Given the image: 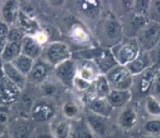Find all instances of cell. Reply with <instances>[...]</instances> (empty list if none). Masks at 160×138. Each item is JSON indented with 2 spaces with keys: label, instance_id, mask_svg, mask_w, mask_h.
Returning <instances> with one entry per match:
<instances>
[{
  "label": "cell",
  "instance_id": "cell-34",
  "mask_svg": "<svg viewBox=\"0 0 160 138\" xmlns=\"http://www.w3.org/2000/svg\"><path fill=\"white\" fill-rule=\"evenodd\" d=\"M149 2L150 1H134L132 2L131 12L134 13L147 16L149 14Z\"/></svg>",
  "mask_w": 160,
  "mask_h": 138
},
{
  "label": "cell",
  "instance_id": "cell-13",
  "mask_svg": "<svg viewBox=\"0 0 160 138\" xmlns=\"http://www.w3.org/2000/svg\"><path fill=\"white\" fill-rule=\"evenodd\" d=\"M139 122V114L135 107L127 105L121 109L117 118V124L121 130L126 132L135 128Z\"/></svg>",
  "mask_w": 160,
  "mask_h": 138
},
{
  "label": "cell",
  "instance_id": "cell-28",
  "mask_svg": "<svg viewBox=\"0 0 160 138\" xmlns=\"http://www.w3.org/2000/svg\"><path fill=\"white\" fill-rule=\"evenodd\" d=\"M21 55H22L21 43L8 41L2 55V64L12 63Z\"/></svg>",
  "mask_w": 160,
  "mask_h": 138
},
{
  "label": "cell",
  "instance_id": "cell-32",
  "mask_svg": "<svg viewBox=\"0 0 160 138\" xmlns=\"http://www.w3.org/2000/svg\"><path fill=\"white\" fill-rule=\"evenodd\" d=\"M10 122V113L8 107L0 105V136L7 132Z\"/></svg>",
  "mask_w": 160,
  "mask_h": 138
},
{
  "label": "cell",
  "instance_id": "cell-31",
  "mask_svg": "<svg viewBox=\"0 0 160 138\" xmlns=\"http://www.w3.org/2000/svg\"><path fill=\"white\" fill-rule=\"evenodd\" d=\"M143 130L147 136L160 137V118H152L146 121Z\"/></svg>",
  "mask_w": 160,
  "mask_h": 138
},
{
  "label": "cell",
  "instance_id": "cell-16",
  "mask_svg": "<svg viewBox=\"0 0 160 138\" xmlns=\"http://www.w3.org/2000/svg\"><path fill=\"white\" fill-rule=\"evenodd\" d=\"M48 127L54 138H70L72 122L60 113L49 122Z\"/></svg>",
  "mask_w": 160,
  "mask_h": 138
},
{
  "label": "cell",
  "instance_id": "cell-23",
  "mask_svg": "<svg viewBox=\"0 0 160 138\" xmlns=\"http://www.w3.org/2000/svg\"><path fill=\"white\" fill-rule=\"evenodd\" d=\"M78 64V72L77 76L85 81L93 83L94 81L98 77L102 75L98 71L97 66L94 64L93 62L88 61V60H83V61H76Z\"/></svg>",
  "mask_w": 160,
  "mask_h": 138
},
{
  "label": "cell",
  "instance_id": "cell-9",
  "mask_svg": "<svg viewBox=\"0 0 160 138\" xmlns=\"http://www.w3.org/2000/svg\"><path fill=\"white\" fill-rule=\"evenodd\" d=\"M37 126L30 118L18 117L10 122L8 132L13 138H32Z\"/></svg>",
  "mask_w": 160,
  "mask_h": 138
},
{
  "label": "cell",
  "instance_id": "cell-36",
  "mask_svg": "<svg viewBox=\"0 0 160 138\" xmlns=\"http://www.w3.org/2000/svg\"><path fill=\"white\" fill-rule=\"evenodd\" d=\"M71 36L73 39L78 41L79 43H88L89 42V36L88 33L84 31V29L80 26H74L72 29Z\"/></svg>",
  "mask_w": 160,
  "mask_h": 138
},
{
  "label": "cell",
  "instance_id": "cell-24",
  "mask_svg": "<svg viewBox=\"0 0 160 138\" xmlns=\"http://www.w3.org/2000/svg\"><path fill=\"white\" fill-rule=\"evenodd\" d=\"M17 24L18 27L22 30L26 36H34L41 30L37 21L33 17L25 13L22 10H20L19 12Z\"/></svg>",
  "mask_w": 160,
  "mask_h": 138
},
{
  "label": "cell",
  "instance_id": "cell-3",
  "mask_svg": "<svg viewBox=\"0 0 160 138\" xmlns=\"http://www.w3.org/2000/svg\"><path fill=\"white\" fill-rule=\"evenodd\" d=\"M111 49L118 65L126 66L137 57L141 50L140 44L135 37L126 36Z\"/></svg>",
  "mask_w": 160,
  "mask_h": 138
},
{
  "label": "cell",
  "instance_id": "cell-43",
  "mask_svg": "<svg viewBox=\"0 0 160 138\" xmlns=\"http://www.w3.org/2000/svg\"><path fill=\"white\" fill-rule=\"evenodd\" d=\"M141 138H160V137H156V136H147V135H144V136H142Z\"/></svg>",
  "mask_w": 160,
  "mask_h": 138
},
{
  "label": "cell",
  "instance_id": "cell-29",
  "mask_svg": "<svg viewBox=\"0 0 160 138\" xmlns=\"http://www.w3.org/2000/svg\"><path fill=\"white\" fill-rule=\"evenodd\" d=\"M35 60L28 58V56L21 55L14 60L12 63H11L22 74H23L25 77H28V74L30 73L32 67L34 65Z\"/></svg>",
  "mask_w": 160,
  "mask_h": 138
},
{
  "label": "cell",
  "instance_id": "cell-20",
  "mask_svg": "<svg viewBox=\"0 0 160 138\" xmlns=\"http://www.w3.org/2000/svg\"><path fill=\"white\" fill-rule=\"evenodd\" d=\"M0 71L12 83H13L21 91H24L28 86V77L19 72L11 63L2 64Z\"/></svg>",
  "mask_w": 160,
  "mask_h": 138
},
{
  "label": "cell",
  "instance_id": "cell-30",
  "mask_svg": "<svg viewBox=\"0 0 160 138\" xmlns=\"http://www.w3.org/2000/svg\"><path fill=\"white\" fill-rule=\"evenodd\" d=\"M146 113L152 118H160V100L153 95H147L144 100Z\"/></svg>",
  "mask_w": 160,
  "mask_h": 138
},
{
  "label": "cell",
  "instance_id": "cell-1",
  "mask_svg": "<svg viewBox=\"0 0 160 138\" xmlns=\"http://www.w3.org/2000/svg\"><path fill=\"white\" fill-rule=\"evenodd\" d=\"M99 39L100 46L112 48L121 42L124 38V26L121 21L114 13L108 12L99 21Z\"/></svg>",
  "mask_w": 160,
  "mask_h": 138
},
{
  "label": "cell",
  "instance_id": "cell-38",
  "mask_svg": "<svg viewBox=\"0 0 160 138\" xmlns=\"http://www.w3.org/2000/svg\"><path fill=\"white\" fill-rule=\"evenodd\" d=\"M149 53L153 61V66L160 68V42Z\"/></svg>",
  "mask_w": 160,
  "mask_h": 138
},
{
  "label": "cell",
  "instance_id": "cell-4",
  "mask_svg": "<svg viewBox=\"0 0 160 138\" xmlns=\"http://www.w3.org/2000/svg\"><path fill=\"white\" fill-rule=\"evenodd\" d=\"M72 55L73 52L68 44L63 41L55 40L45 45L41 58L53 68H55L62 63L72 59Z\"/></svg>",
  "mask_w": 160,
  "mask_h": 138
},
{
  "label": "cell",
  "instance_id": "cell-40",
  "mask_svg": "<svg viewBox=\"0 0 160 138\" xmlns=\"http://www.w3.org/2000/svg\"><path fill=\"white\" fill-rule=\"evenodd\" d=\"M32 138H54V136H52V134L50 133V129L48 130H41V131H37V128L35 130L34 135L32 136Z\"/></svg>",
  "mask_w": 160,
  "mask_h": 138
},
{
  "label": "cell",
  "instance_id": "cell-8",
  "mask_svg": "<svg viewBox=\"0 0 160 138\" xmlns=\"http://www.w3.org/2000/svg\"><path fill=\"white\" fill-rule=\"evenodd\" d=\"M83 118L92 132L97 138H105L109 135L111 131L109 118L98 115L85 109Z\"/></svg>",
  "mask_w": 160,
  "mask_h": 138
},
{
  "label": "cell",
  "instance_id": "cell-21",
  "mask_svg": "<svg viewBox=\"0 0 160 138\" xmlns=\"http://www.w3.org/2000/svg\"><path fill=\"white\" fill-rule=\"evenodd\" d=\"M112 109H123L131 102L133 99L132 91H115L112 90L106 98Z\"/></svg>",
  "mask_w": 160,
  "mask_h": 138
},
{
  "label": "cell",
  "instance_id": "cell-26",
  "mask_svg": "<svg viewBox=\"0 0 160 138\" xmlns=\"http://www.w3.org/2000/svg\"><path fill=\"white\" fill-rule=\"evenodd\" d=\"M111 91H112V89H111L110 85L108 83L106 76L105 75H100L92 83L91 89L88 92L89 93L88 95L106 99Z\"/></svg>",
  "mask_w": 160,
  "mask_h": 138
},
{
  "label": "cell",
  "instance_id": "cell-2",
  "mask_svg": "<svg viewBox=\"0 0 160 138\" xmlns=\"http://www.w3.org/2000/svg\"><path fill=\"white\" fill-rule=\"evenodd\" d=\"M58 113L55 100L39 96L33 103L29 118L37 125H42L49 123Z\"/></svg>",
  "mask_w": 160,
  "mask_h": 138
},
{
  "label": "cell",
  "instance_id": "cell-18",
  "mask_svg": "<svg viewBox=\"0 0 160 138\" xmlns=\"http://www.w3.org/2000/svg\"><path fill=\"white\" fill-rule=\"evenodd\" d=\"M152 67H153V64L149 53L143 50H140L139 55L132 62L126 65V68L134 77L144 73Z\"/></svg>",
  "mask_w": 160,
  "mask_h": 138
},
{
  "label": "cell",
  "instance_id": "cell-11",
  "mask_svg": "<svg viewBox=\"0 0 160 138\" xmlns=\"http://www.w3.org/2000/svg\"><path fill=\"white\" fill-rule=\"evenodd\" d=\"M22 91L0 71V105L8 106L15 104L20 97Z\"/></svg>",
  "mask_w": 160,
  "mask_h": 138
},
{
  "label": "cell",
  "instance_id": "cell-37",
  "mask_svg": "<svg viewBox=\"0 0 160 138\" xmlns=\"http://www.w3.org/2000/svg\"><path fill=\"white\" fill-rule=\"evenodd\" d=\"M25 36V33L22 30L19 29L18 26H16V27L11 26L10 27L9 34H8V40L11 41V42L21 43Z\"/></svg>",
  "mask_w": 160,
  "mask_h": 138
},
{
  "label": "cell",
  "instance_id": "cell-6",
  "mask_svg": "<svg viewBox=\"0 0 160 138\" xmlns=\"http://www.w3.org/2000/svg\"><path fill=\"white\" fill-rule=\"evenodd\" d=\"M135 37L141 50L149 52L160 42V25L149 21L137 32V36Z\"/></svg>",
  "mask_w": 160,
  "mask_h": 138
},
{
  "label": "cell",
  "instance_id": "cell-19",
  "mask_svg": "<svg viewBox=\"0 0 160 138\" xmlns=\"http://www.w3.org/2000/svg\"><path fill=\"white\" fill-rule=\"evenodd\" d=\"M44 46L33 36H26L21 42L22 55L36 61L41 58Z\"/></svg>",
  "mask_w": 160,
  "mask_h": 138
},
{
  "label": "cell",
  "instance_id": "cell-5",
  "mask_svg": "<svg viewBox=\"0 0 160 138\" xmlns=\"http://www.w3.org/2000/svg\"><path fill=\"white\" fill-rule=\"evenodd\" d=\"M112 90L131 91L134 85V76L126 66L117 65L105 75Z\"/></svg>",
  "mask_w": 160,
  "mask_h": 138
},
{
  "label": "cell",
  "instance_id": "cell-14",
  "mask_svg": "<svg viewBox=\"0 0 160 138\" xmlns=\"http://www.w3.org/2000/svg\"><path fill=\"white\" fill-rule=\"evenodd\" d=\"M83 102L82 100H76L73 97H69L64 100L60 105V114L71 122L76 121L83 117Z\"/></svg>",
  "mask_w": 160,
  "mask_h": 138
},
{
  "label": "cell",
  "instance_id": "cell-7",
  "mask_svg": "<svg viewBox=\"0 0 160 138\" xmlns=\"http://www.w3.org/2000/svg\"><path fill=\"white\" fill-rule=\"evenodd\" d=\"M78 64L73 59L60 64L54 68L53 76L66 89H73V82L77 76Z\"/></svg>",
  "mask_w": 160,
  "mask_h": 138
},
{
  "label": "cell",
  "instance_id": "cell-10",
  "mask_svg": "<svg viewBox=\"0 0 160 138\" xmlns=\"http://www.w3.org/2000/svg\"><path fill=\"white\" fill-rule=\"evenodd\" d=\"M54 73V68L45 61L42 58L36 60L30 73L28 76V83L39 86L51 77Z\"/></svg>",
  "mask_w": 160,
  "mask_h": 138
},
{
  "label": "cell",
  "instance_id": "cell-12",
  "mask_svg": "<svg viewBox=\"0 0 160 138\" xmlns=\"http://www.w3.org/2000/svg\"><path fill=\"white\" fill-rule=\"evenodd\" d=\"M159 71L160 68L153 66L151 68L145 71L144 73L138 75V76H135V77L139 78V80L135 81L134 79V85H133L132 89L135 87L136 91L140 95H146V96L150 95L149 92L152 91L153 83H154L155 78L158 73H159Z\"/></svg>",
  "mask_w": 160,
  "mask_h": 138
},
{
  "label": "cell",
  "instance_id": "cell-33",
  "mask_svg": "<svg viewBox=\"0 0 160 138\" xmlns=\"http://www.w3.org/2000/svg\"><path fill=\"white\" fill-rule=\"evenodd\" d=\"M149 20L160 25V1H150L149 8Z\"/></svg>",
  "mask_w": 160,
  "mask_h": 138
},
{
  "label": "cell",
  "instance_id": "cell-22",
  "mask_svg": "<svg viewBox=\"0 0 160 138\" xmlns=\"http://www.w3.org/2000/svg\"><path fill=\"white\" fill-rule=\"evenodd\" d=\"M78 12L85 18L97 20L102 13V2L98 1H81L77 2Z\"/></svg>",
  "mask_w": 160,
  "mask_h": 138
},
{
  "label": "cell",
  "instance_id": "cell-17",
  "mask_svg": "<svg viewBox=\"0 0 160 138\" xmlns=\"http://www.w3.org/2000/svg\"><path fill=\"white\" fill-rule=\"evenodd\" d=\"M20 2L18 1H4L0 2V20L9 26L17 24L20 12Z\"/></svg>",
  "mask_w": 160,
  "mask_h": 138
},
{
  "label": "cell",
  "instance_id": "cell-41",
  "mask_svg": "<svg viewBox=\"0 0 160 138\" xmlns=\"http://www.w3.org/2000/svg\"><path fill=\"white\" fill-rule=\"evenodd\" d=\"M9 26L7 23L0 20V38H8L10 31Z\"/></svg>",
  "mask_w": 160,
  "mask_h": 138
},
{
  "label": "cell",
  "instance_id": "cell-44",
  "mask_svg": "<svg viewBox=\"0 0 160 138\" xmlns=\"http://www.w3.org/2000/svg\"><path fill=\"white\" fill-rule=\"evenodd\" d=\"M159 100H160V99H159Z\"/></svg>",
  "mask_w": 160,
  "mask_h": 138
},
{
  "label": "cell",
  "instance_id": "cell-42",
  "mask_svg": "<svg viewBox=\"0 0 160 138\" xmlns=\"http://www.w3.org/2000/svg\"><path fill=\"white\" fill-rule=\"evenodd\" d=\"M0 138H13V137H12V136L11 135H10V134L7 131V132H5L4 134H2V136H0Z\"/></svg>",
  "mask_w": 160,
  "mask_h": 138
},
{
  "label": "cell",
  "instance_id": "cell-15",
  "mask_svg": "<svg viewBox=\"0 0 160 138\" xmlns=\"http://www.w3.org/2000/svg\"><path fill=\"white\" fill-rule=\"evenodd\" d=\"M85 105V109L90 112L103 116L106 118H111L114 109H112L107 99L94 97L86 95L84 100H82Z\"/></svg>",
  "mask_w": 160,
  "mask_h": 138
},
{
  "label": "cell",
  "instance_id": "cell-35",
  "mask_svg": "<svg viewBox=\"0 0 160 138\" xmlns=\"http://www.w3.org/2000/svg\"><path fill=\"white\" fill-rule=\"evenodd\" d=\"M92 86V83L87 82V81H85L84 79H82V78L78 77V76H76V77L74 78L73 82V90H75L78 93L86 94V93L89 91Z\"/></svg>",
  "mask_w": 160,
  "mask_h": 138
},
{
  "label": "cell",
  "instance_id": "cell-25",
  "mask_svg": "<svg viewBox=\"0 0 160 138\" xmlns=\"http://www.w3.org/2000/svg\"><path fill=\"white\" fill-rule=\"evenodd\" d=\"M37 86L39 87L40 96L50 98L54 100H55L59 95H60L61 90L64 88V86L55 79L54 76L50 77L47 81Z\"/></svg>",
  "mask_w": 160,
  "mask_h": 138
},
{
  "label": "cell",
  "instance_id": "cell-39",
  "mask_svg": "<svg viewBox=\"0 0 160 138\" xmlns=\"http://www.w3.org/2000/svg\"><path fill=\"white\" fill-rule=\"evenodd\" d=\"M150 95H153V96H155L158 99V97H160V71L156 77L153 88H152V94H150Z\"/></svg>",
  "mask_w": 160,
  "mask_h": 138
},
{
  "label": "cell",
  "instance_id": "cell-27",
  "mask_svg": "<svg viewBox=\"0 0 160 138\" xmlns=\"http://www.w3.org/2000/svg\"><path fill=\"white\" fill-rule=\"evenodd\" d=\"M70 138H97L92 132L82 117L72 122Z\"/></svg>",
  "mask_w": 160,
  "mask_h": 138
}]
</instances>
